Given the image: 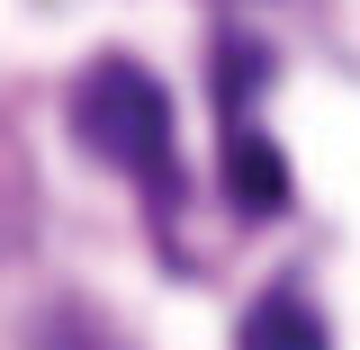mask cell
<instances>
[{"label":"cell","instance_id":"obj_1","mask_svg":"<svg viewBox=\"0 0 360 350\" xmlns=\"http://www.w3.org/2000/svg\"><path fill=\"white\" fill-rule=\"evenodd\" d=\"M72 135H82L90 162L144 180L153 198L180 189V153H172V99L162 81L135 63V54H99L82 81H72Z\"/></svg>","mask_w":360,"mask_h":350},{"label":"cell","instance_id":"obj_2","mask_svg":"<svg viewBox=\"0 0 360 350\" xmlns=\"http://www.w3.org/2000/svg\"><path fill=\"white\" fill-rule=\"evenodd\" d=\"M234 350H333V342H324V314H315L297 288H270V297H252Z\"/></svg>","mask_w":360,"mask_h":350},{"label":"cell","instance_id":"obj_3","mask_svg":"<svg viewBox=\"0 0 360 350\" xmlns=\"http://www.w3.org/2000/svg\"><path fill=\"white\" fill-rule=\"evenodd\" d=\"M225 189H234L243 216H279V207H288V162H279V144L225 135Z\"/></svg>","mask_w":360,"mask_h":350},{"label":"cell","instance_id":"obj_4","mask_svg":"<svg viewBox=\"0 0 360 350\" xmlns=\"http://www.w3.org/2000/svg\"><path fill=\"white\" fill-rule=\"evenodd\" d=\"M45 350H108V342H99V323H72V314H63V323L45 332Z\"/></svg>","mask_w":360,"mask_h":350}]
</instances>
